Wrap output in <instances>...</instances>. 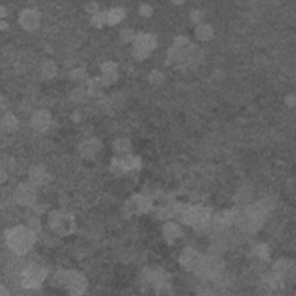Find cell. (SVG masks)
Here are the masks:
<instances>
[{"label":"cell","mask_w":296,"mask_h":296,"mask_svg":"<svg viewBox=\"0 0 296 296\" xmlns=\"http://www.w3.org/2000/svg\"><path fill=\"white\" fill-rule=\"evenodd\" d=\"M34 240L35 237H34L33 231L23 227H18L11 230L7 236L8 247L20 254H25L32 248Z\"/></svg>","instance_id":"obj_1"},{"label":"cell","mask_w":296,"mask_h":296,"mask_svg":"<svg viewBox=\"0 0 296 296\" xmlns=\"http://www.w3.org/2000/svg\"><path fill=\"white\" fill-rule=\"evenodd\" d=\"M264 210L260 207H248L239 213L237 221L246 230H256L263 222Z\"/></svg>","instance_id":"obj_2"},{"label":"cell","mask_w":296,"mask_h":296,"mask_svg":"<svg viewBox=\"0 0 296 296\" xmlns=\"http://www.w3.org/2000/svg\"><path fill=\"white\" fill-rule=\"evenodd\" d=\"M211 219L210 212L202 207H191L183 213V220L193 227L202 228L209 224Z\"/></svg>","instance_id":"obj_3"},{"label":"cell","mask_w":296,"mask_h":296,"mask_svg":"<svg viewBox=\"0 0 296 296\" xmlns=\"http://www.w3.org/2000/svg\"><path fill=\"white\" fill-rule=\"evenodd\" d=\"M44 277H45V272L42 268L37 265H32L23 275V285L27 288L40 287V285L44 280Z\"/></svg>","instance_id":"obj_4"},{"label":"cell","mask_w":296,"mask_h":296,"mask_svg":"<svg viewBox=\"0 0 296 296\" xmlns=\"http://www.w3.org/2000/svg\"><path fill=\"white\" fill-rule=\"evenodd\" d=\"M222 264L217 258L214 257H207V258H202L200 263L197 267L199 274L203 277H213V275L217 274V272L221 270Z\"/></svg>","instance_id":"obj_5"},{"label":"cell","mask_w":296,"mask_h":296,"mask_svg":"<svg viewBox=\"0 0 296 296\" xmlns=\"http://www.w3.org/2000/svg\"><path fill=\"white\" fill-rule=\"evenodd\" d=\"M155 40L151 35H142L138 37L137 43H135V54L139 58H144L154 49Z\"/></svg>","instance_id":"obj_6"},{"label":"cell","mask_w":296,"mask_h":296,"mask_svg":"<svg viewBox=\"0 0 296 296\" xmlns=\"http://www.w3.org/2000/svg\"><path fill=\"white\" fill-rule=\"evenodd\" d=\"M202 260L200 254L193 249H186L181 256V263L188 270H193L198 267V265Z\"/></svg>","instance_id":"obj_7"},{"label":"cell","mask_w":296,"mask_h":296,"mask_svg":"<svg viewBox=\"0 0 296 296\" xmlns=\"http://www.w3.org/2000/svg\"><path fill=\"white\" fill-rule=\"evenodd\" d=\"M16 199H18V202L22 204L32 203L35 199V191H34V189L30 185L23 184L16 191Z\"/></svg>","instance_id":"obj_8"},{"label":"cell","mask_w":296,"mask_h":296,"mask_svg":"<svg viewBox=\"0 0 296 296\" xmlns=\"http://www.w3.org/2000/svg\"><path fill=\"white\" fill-rule=\"evenodd\" d=\"M40 16L34 11H26L21 15V23L27 29H35L39 26Z\"/></svg>","instance_id":"obj_9"},{"label":"cell","mask_w":296,"mask_h":296,"mask_svg":"<svg viewBox=\"0 0 296 296\" xmlns=\"http://www.w3.org/2000/svg\"><path fill=\"white\" fill-rule=\"evenodd\" d=\"M50 124V115L47 112H39L34 116L33 118V125L35 128L39 130H45Z\"/></svg>","instance_id":"obj_10"},{"label":"cell","mask_w":296,"mask_h":296,"mask_svg":"<svg viewBox=\"0 0 296 296\" xmlns=\"http://www.w3.org/2000/svg\"><path fill=\"white\" fill-rule=\"evenodd\" d=\"M123 15H124L123 12H122L120 8H115L107 14V21L109 23H112V25H115V23L121 21L122 18H123Z\"/></svg>","instance_id":"obj_11"},{"label":"cell","mask_w":296,"mask_h":296,"mask_svg":"<svg viewBox=\"0 0 296 296\" xmlns=\"http://www.w3.org/2000/svg\"><path fill=\"white\" fill-rule=\"evenodd\" d=\"M165 230H166V236L169 237V239H175V237L178 236L179 231H181V229L173 223L167 224Z\"/></svg>","instance_id":"obj_12"},{"label":"cell","mask_w":296,"mask_h":296,"mask_svg":"<svg viewBox=\"0 0 296 296\" xmlns=\"http://www.w3.org/2000/svg\"><path fill=\"white\" fill-rule=\"evenodd\" d=\"M197 35H198L199 39L207 40L210 39L211 35H212V30L210 29L209 26H200L198 30H197Z\"/></svg>","instance_id":"obj_13"},{"label":"cell","mask_w":296,"mask_h":296,"mask_svg":"<svg viewBox=\"0 0 296 296\" xmlns=\"http://www.w3.org/2000/svg\"><path fill=\"white\" fill-rule=\"evenodd\" d=\"M15 120L13 117H11V116H7V117L5 118L4 122H2V125H4L5 128H7V130L9 131L11 130L12 127H15Z\"/></svg>","instance_id":"obj_14"}]
</instances>
